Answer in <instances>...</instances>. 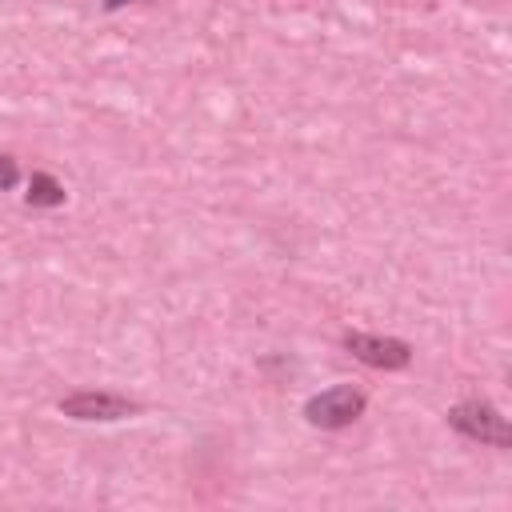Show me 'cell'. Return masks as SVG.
<instances>
[{
	"mask_svg": "<svg viewBox=\"0 0 512 512\" xmlns=\"http://www.w3.org/2000/svg\"><path fill=\"white\" fill-rule=\"evenodd\" d=\"M364 392L352 388V384H336V388H324L316 392L308 404H304V420L316 424V428H348L352 420L364 416Z\"/></svg>",
	"mask_w": 512,
	"mask_h": 512,
	"instance_id": "obj_1",
	"label": "cell"
},
{
	"mask_svg": "<svg viewBox=\"0 0 512 512\" xmlns=\"http://www.w3.org/2000/svg\"><path fill=\"white\" fill-rule=\"evenodd\" d=\"M448 424H452L460 436L480 440V444H496V448H508V444H512L508 420H504L492 404H484V400H464V404H456V408L448 412Z\"/></svg>",
	"mask_w": 512,
	"mask_h": 512,
	"instance_id": "obj_2",
	"label": "cell"
},
{
	"mask_svg": "<svg viewBox=\"0 0 512 512\" xmlns=\"http://www.w3.org/2000/svg\"><path fill=\"white\" fill-rule=\"evenodd\" d=\"M344 348L368 364V368H384V372H396V368H408L412 364V348L404 340H392V336H372V332H348L344 336Z\"/></svg>",
	"mask_w": 512,
	"mask_h": 512,
	"instance_id": "obj_3",
	"label": "cell"
},
{
	"mask_svg": "<svg viewBox=\"0 0 512 512\" xmlns=\"http://www.w3.org/2000/svg\"><path fill=\"white\" fill-rule=\"evenodd\" d=\"M60 412L72 420H120V416L136 412V404L116 392H72L60 400Z\"/></svg>",
	"mask_w": 512,
	"mask_h": 512,
	"instance_id": "obj_4",
	"label": "cell"
},
{
	"mask_svg": "<svg viewBox=\"0 0 512 512\" xmlns=\"http://www.w3.org/2000/svg\"><path fill=\"white\" fill-rule=\"evenodd\" d=\"M28 204H32V208H56V204H64V188H60L48 172H32Z\"/></svg>",
	"mask_w": 512,
	"mask_h": 512,
	"instance_id": "obj_5",
	"label": "cell"
},
{
	"mask_svg": "<svg viewBox=\"0 0 512 512\" xmlns=\"http://www.w3.org/2000/svg\"><path fill=\"white\" fill-rule=\"evenodd\" d=\"M16 180H20V168H16V160L0 152V192H8V188H16Z\"/></svg>",
	"mask_w": 512,
	"mask_h": 512,
	"instance_id": "obj_6",
	"label": "cell"
},
{
	"mask_svg": "<svg viewBox=\"0 0 512 512\" xmlns=\"http://www.w3.org/2000/svg\"><path fill=\"white\" fill-rule=\"evenodd\" d=\"M120 4H128V0H104V8H120Z\"/></svg>",
	"mask_w": 512,
	"mask_h": 512,
	"instance_id": "obj_7",
	"label": "cell"
}]
</instances>
